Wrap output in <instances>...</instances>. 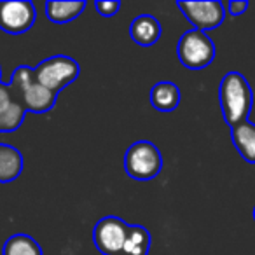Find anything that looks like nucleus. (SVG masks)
<instances>
[{
  "mask_svg": "<svg viewBox=\"0 0 255 255\" xmlns=\"http://www.w3.org/2000/svg\"><path fill=\"white\" fill-rule=\"evenodd\" d=\"M219 102L224 121L231 128L248 121L254 105V93L247 77L240 72H229L224 75L219 86Z\"/></svg>",
  "mask_w": 255,
  "mask_h": 255,
  "instance_id": "obj_1",
  "label": "nucleus"
},
{
  "mask_svg": "<svg viewBox=\"0 0 255 255\" xmlns=\"http://www.w3.org/2000/svg\"><path fill=\"white\" fill-rule=\"evenodd\" d=\"M9 86H11L16 98L25 107L26 112L46 114L56 103V93L49 91L42 84H39L35 74H33V68L25 67V65L16 68Z\"/></svg>",
  "mask_w": 255,
  "mask_h": 255,
  "instance_id": "obj_2",
  "label": "nucleus"
},
{
  "mask_svg": "<svg viewBox=\"0 0 255 255\" xmlns=\"http://www.w3.org/2000/svg\"><path fill=\"white\" fill-rule=\"evenodd\" d=\"M215 44L199 30H189L180 37L177 44V56L180 63L189 70H201L215 60Z\"/></svg>",
  "mask_w": 255,
  "mask_h": 255,
  "instance_id": "obj_3",
  "label": "nucleus"
},
{
  "mask_svg": "<svg viewBox=\"0 0 255 255\" xmlns=\"http://www.w3.org/2000/svg\"><path fill=\"white\" fill-rule=\"evenodd\" d=\"M79 72L81 68H79L77 61L70 56H63V54L47 58L33 68L37 82L56 95L79 77Z\"/></svg>",
  "mask_w": 255,
  "mask_h": 255,
  "instance_id": "obj_4",
  "label": "nucleus"
},
{
  "mask_svg": "<svg viewBox=\"0 0 255 255\" xmlns=\"http://www.w3.org/2000/svg\"><path fill=\"white\" fill-rule=\"evenodd\" d=\"M163 168V157L154 143L136 142L126 150L124 170L135 180H152Z\"/></svg>",
  "mask_w": 255,
  "mask_h": 255,
  "instance_id": "obj_5",
  "label": "nucleus"
},
{
  "mask_svg": "<svg viewBox=\"0 0 255 255\" xmlns=\"http://www.w3.org/2000/svg\"><path fill=\"white\" fill-rule=\"evenodd\" d=\"M129 224L119 217H103L93 229V241L103 255H123Z\"/></svg>",
  "mask_w": 255,
  "mask_h": 255,
  "instance_id": "obj_6",
  "label": "nucleus"
},
{
  "mask_svg": "<svg viewBox=\"0 0 255 255\" xmlns=\"http://www.w3.org/2000/svg\"><path fill=\"white\" fill-rule=\"evenodd\" d=\"M35 23V5L30 0L0 2V30L11 35L28 32Z\"/></svg>",
  "mask_w": 255,
  "mask_h": 255,
  "instance_id": "obj_7",
  "label": "nucleus"
},
{
  "mask_svg": "<svg viewBox=\"0 0 255 255\" xmlns=\"http://www.w3.org/2000/svg\"><path fill=\"white\" fill-rule=\"evenodd\" d=\"M178 9L184 12L185 18L191 21L194 30L208 32L215 30L226 19V7L219 0H208V2H177Z\"/></svg>",
  "mask_w": 255,
  "mask_h": 255,
  "instance_id": "obj_8",
  "label": "nucleus"
},
{
  "mask_svg": "<svg viewBox=\"0 0 255 255\" xmlns=\"http://www.w3.org/2000/svg\"><path fill=\"white\" fill-rule=\"evenodd\" d=\"M129 35H131L133 42L138 46H154L161 37V25L154 16L142 14L133 19L131 26H129Z\"/></svg>",
  "mask_w": 255,
  "mask_h": 255,
  "instance_id": "obj_9",
  "label": "nucleus"
},
{
  "mask_svg": "<svg viewBox=\"0 0 255 255\" xmlns=\"http://www.w3.org/2000/svg\"><path fill=\"white\" fill-rule=\"evenodd\" d=\"M231 138H233L238 154L247 163L255 164V124L250 121H243V123L233 126Z\"/></svg>",
  "mask_w": 255,
  "mask_h": 255,
  "instance_id": "obj_10",
  "label": "nucleus"
},
{
  "mask_svg": "<svg viewBox=\"0 0 255 255\" xmlns=\"http://www.w3.org/2000/svg\"><path fill=\"white\" fill-rule=\"evenodd\" d=\"M180 98L182 95L177 84H173L170 81H161L152 86L149 100L154 109L159 110V112H171V110H175L178 107Z\"/></svg>",
  "mask_w": 255,
  "mask_h": 255,
  "instance_id": "obj_11",
  "label": "nucleus"
},
{
  "mask_svg": "<svg viewBox=\"0 0 255 255\" xmlns=\"http://www.w3.org/2000/svg\"><path fill=\"white\" fill-rule=\"evenodd\" d=\"M23 171V156L12 145L0 143V184L14 182Z\"/></svg>",
  "mask_w": 255,
  "mask_h": 255,
  "instance_id": "obj_12",
  "label": "nucleus"
},
{
  "mask_svg": "<svg viewBox=\"0 0 255 255\" xmlns=\"http://www.w3.org/2000/svg\"><path fill=\"white\" fill-rule=\"evenodd\" d=\"M84 9H86L84 0H68V2L49 0L46 4V16L53 23H68V21H74L75 18H79Z\"/></svg>",
  "mask_w": 255,
  "mask_h": 255,
  "instance_id": "obj_13",
  "label": "nucleus"
},
{
  "mask_svg": "<svg viewBox=\"0 0 255 255\" xmlns=\"http://www.w3.org/2000/svg\"><path fill=\"white\" fill-rule=\"evenodd\" d=\"M150 233L143 226H129L123 255H149Z\"/></svg>",
  "mask_w": 255,
  "mask_h": 255,
  "instance_id": "obj_14",
  "label": "nucleus"
},
{
  "mask_svg": "<svg viewBox=\"0 0 255 255\" xmlns=\"http://www.w3.org/2000/svg\"><path fill=\"white\" fill-rule=\"evenodd\" d=\"M2 255H42V248L28 234H14L5 241Z\"/></svg>",
  "mask_w": 255,
  "mask_h": 255,
  "instance_id": "obj_15",
  "label": "nucleus"
},
{
  "mask_svg": "<svg viewBox=\"0 0 255 255\" xmlns=\"http://www.w3.org/2000/svg\"><path fill=\"white\" fill-rule=\"evenodd\" d=\"M25 114H26L25 107L21 105L19 100H16L5 112L0 114V131H4V133L16 131V129L23 124Z\"/></svg>",
  "mask_w": 255,
  "mask_h": 255,
  "instance_id": "obj_16",
  "label": "nucleus"
},
{
  "mask_svg": "<svg viewBox=\"0 0 255 255\" xmlns=\"http://www.w3.org/2000/svg\"><path fill=\"white\" fill-rule=\"evenodd\" d=\"M95 7L103 18H112L121 9V4L116 2V0H110V2H95Z\"/></svg>",
  "mask_w": 255,
  "mask_h": 255,
  "instance_id": "obj_17",
  "label": "nucleus"
},
{
  "mask_svg": "<svg viewBox=\"0 0 255 255\" xmlns=\"http://www.w3.org/2000/svg\"><path fill=\"white\" fill-rule=\"evenodd\" d=\"M248 9V2H245V0H241V2H238V0H234V2H229V12L231 16H241L245 11Z\"/></svg>",
  "mask_w": 255,
  "mask_h": 255,
  "instance_id": "obj_18",
  "label": "nucleus"
},
{
  "mask_svg": "<svg viewBox=\"0 0 255 255\" xmlns=\"http://www.w3.org/2000/svg\"><path fill=\"white\" fill-rule=\"evenodd\" d=\"M254 220H255V208H254Z\"/></svg>",
  "mask_w": 255,
  "mask_h": 255,
  "instance_id": "obj_19",
  "label": "nucleus"
}]
</instances>
